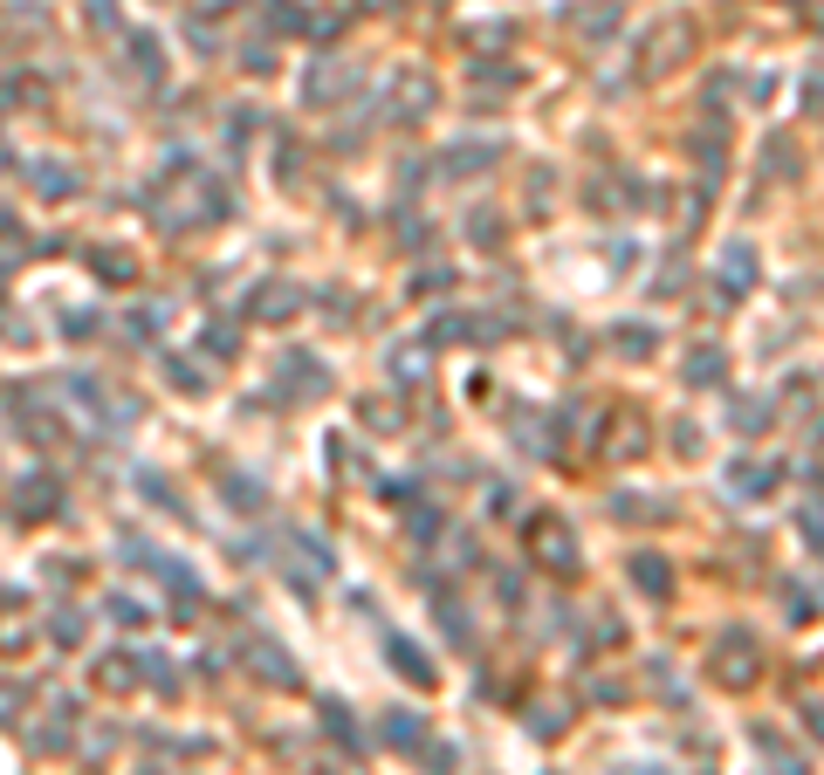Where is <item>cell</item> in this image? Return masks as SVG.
<instances>
[{"instance_id": "5b68a950", "label": "cell", "mask_w": 824, "mask_h": 775, "mask_svg": "<svg viewBox=\"0 0 824 775\" xmlns=\"http://www.w3.org/2000/svg\"><path fill=\"white\" fill-rule=\"evenodd\" d=\"M392 659H399V673H420V680H433V673H426V659L412 652V645H392Z\"/></svg>"}, {"instance_id": "ba28073f", "label": "cell", "mask_w": 824, "mask_h": 775, "mask_svg": "<svg viewBox=\"0 0 824 775\" xmlns=\"http://www.w3.org/2000/svg\"><path fill=\"white\" fill-rule=\"evenodd\" d=\"M639 583H646V590H666V570H660L653 556H639Z\"/></svg>"}, {"instance_id": "52a82bcc", "label": "cell", "mask_w": 824, "mask_h": 775, "mask_svg": "<svg viewBox=\"0 0 824 775\" xmlns=\"http://www.w3.org/2000/svg\"><path fill=\"white\" fill-rule=\"evenodd\" d=\"M687 371H694V378H714V371H721V357H714V350H694V357H687Z\"/></svg>"}, {"instance_id": "7a4b0ae2", "label": "cell", "mask_w": 824, "mask_h": 775, "mask_svg": "<svg viewBox=\"0 0 824 775\" xmlns=\"http://www.w3.org/2000/svg\"><path fill=\"white\" fill-rule=\"evenodd\" d=\"M687 48V21H660L646 35V69H674V56Z\"/></svg>"}, {"instance_id": "8992f818", "label": "cell", "mask_w": 824, "mask_h": 775, "mask_svg": "<svg viewBox=\"0 0 824 775\" xmlns=\"http://www.w3.org/2000/svg\"><path fill=\"white\" fill-rule=\"evenodd\" d=\"M296 302V289H268L262 302H254V309H262V316H282V309H289Z\"/></svg>"}, {"instance_id": "6da1fadb", "label": "cell", "mask_w": 824, "mask_h": 775, "mask_svg": "<svg viewBox=\"0 0 824 775\" xmlns=\"http://www.w3.org/2000/svg\"><path fill=\"white\" fill-rule=\"evenodd\" d=\"M529 542H536V556H543L550 570H577V542H571V529H563L557 514H536V522H529Z\"/></svg>"}, {"instance_id": "9c48e42d", "label": "cell", "mask_w": 824, "mask_h": 775, "mask_svg": "<svg viewBox=\"0 0 824 775\" xmlns=\"http://www.w3.org/2000/svg\"><path fill=\"white\" fill-rule=\"evenodd\" d=\"M811 728H817V734H824V701H811Z\"/></svg>"}, {"instance_id": "3957f363", "label": "cell", "mask_w": 824, "mask_h": 775, "mask_svg": "<svg viewBox=\"0 0 824 775\" xmlns=\"http://www.w3.org/2000/svg\"><path fill=\"white\" fill-rule=\"evenodd\" d=\"M714 659H721V680H749V673H756V645H735V638H729Z\"/></svg>"}, {"instance_id": "277c9868", "label": "cell", "mask_w": 824, "mask_h": 775, "mask_svg": "<svg viewBox=\"0 0 824 775\" xmlns=\"http://www.w3.org/2000/svg\"><path fill=\"white\" fill-rule=\"evenodd\" d=\"M392 103H399V111H426V103H433V76H399Z\"/></svg>"}]
</instances>
